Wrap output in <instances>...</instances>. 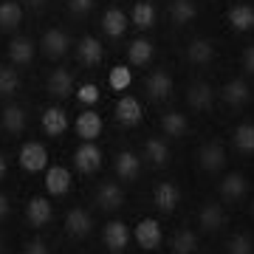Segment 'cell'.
I'll return each mask as SVG.
<instances>
[{"label":"cell","mask_w":254,"mask_h":254,"mask_svg":"<svg viewBox=\"0 0 254 254\" xmlns=\"http://www.w3.org/2000/svg\"><path fill=\"white\" fill-rule=\"evenodd\" d=\"M48 164V150L40 141H28V144L20 147V167L28 170V173H40L46 170Z\"/></svg>","instance_id":"1"},{"label":"cell","mask_w":254,"mask_h":254,"mask_svg":"<svg viewBox=\"0 0 254 254\" xmlns=\"http://www.w3.org/2000/svg\"><path fill=\"white\" fill-rule=\"evenodd\" d=\"M164 240V232L161 226H158V220L155 218H144L138 220L136 226V243L141 246V249H147V252H153V249H158Z\"/></svg>","instance_id":"2"},{"label":"cell","mask_w":254,"mask_h":254,"mask_svg":"<svg viewBox=\"0 0 254 254\" xmlns=\"http://www.w3.org/2000/svg\"><path fill=\"white\" fill-rule=\"evenodd\" d=\"M102 240H105V246H108L113 254H119V252H125L127 243H130V229H127L122 220H110V223H105Z\"/></svg>","instance_id":"3"},{"label":"cell","mask_w":254,"mask_h":254,"mask_svg":"<svg viewBox=\"0 0 254 254\" xmlns=\"http://www.w3.org/2000/svg\"><path fill=\"white\" fill-rule=\"evenodd\" d=\"M73 167H76L79 173H93V170H99L102 167L99 147L93 144V141H85V144L73 153Z\"/></svg>","instance_id":"4"},{"label":"cell","mask_w":254,"mask_h":254,"mask_svg":"<svg viewBox=\"0 0 254 254\" xmlns=\"http://www.w3.org/2000/svg\"><path fill=\"white\" fill-rule=\"evenodd\" d=\"M43 54L51 57V60H57V57H63L65 51H68V46H71V40H68V34H65L63 28H48L46 34H43Z\"/></svg>","instance_id":"5"},{"label":"cell","mask_w":254,"mask_h":254,"mask_svg":"<svg viewBox=\"0 0 254 254\" xmlns=\"http://www.w3.org/2000/svg\"><path fill=\"white\" fill-rule=\"evenodd\" d=\"M76 136L85 138V141H96L102 133V116L96 113V110H85V113H79L76 116Z\"/></svg>","instance_id":"6"},{"label":"cell","mask_w":254,"mask_h":254,"mask_svg":"<svg viewBox=\"0 0 254 254\" xmlns=\"http://www.w3.org/2000/svg\"><path fill=\"white\" fill-rule=\"evenodd\" d=\"M116 122L125 127H133L141 122V105H138L136 96H122L116 102Z\"/></svg>","instance_id":"7"},{"label":"cell","mask_w":254,"mask_h":254,"mask_svg":"<svg viewBox=\"0 0 254 254\" xmlns=\"http://www.w3.org/2000/svg\"><path fill=\"white\" fill-rule=\"evenodd\" d=\"M26 218H28V223H31L34 229L46 226L48 220H51V203H48V198L37 195V198L28 200V206H26Z\"/></svg>","instance_id":"8"},{"label":"cell","mask_w":254,"mask_h":254,"mask_svg":"<svg viewBox=\"0 0 254 254\" xmlns=\"http://www.w3.org/2000/svg\"><path fill=\"white\" fill-rule=\"evenodd\" d=\"M46 88L51 96H57V99H65L68 93L73 91V76L71 71H65V68H57V71H51V76H48Z\"/></svg>","instance_id":"9"},{"label":"cell","mask_w":254,"mask_h":254,"mask_svg":"<svg viewBox=\"0 0 254 254\" xmlns=\"http://www.w3.org/2000/svg\"><path fill=\"white\" fill-rule=\"evenodd\" d=\"M226 20L235 31H252L254 28V9L246 6V3H237V6H232L226 11Z\"/></svg>","instance_id":"10"},{"label":"cell","mask_w":254,"mask_h":254,"mask_svg":"<svg viewBox=\"0 0 254 254\" xmlns=\"http://www.w3.org/2000/svg\"><path fill=\"white\" fill-rule=\"evenodd\" d=\"M76 57H79L82 65H99L102 63V43L96 37H82L76 43Z\"/></svg>","instance_id":"11"},{"label":"cell","mask_w":254,"mask_h":254,"mask_svg":"<svg viewBox=\"0 0 254 254\" xmlns=\"http://www.w3.org/2000/svg\"><path fill=\"white\" fill-rule=\"evenodd\" d=\"M178 203H181V190H178L173 181H164V184L155 187V206H158V209L173 212Z\"/></svg>","instance_id":"12"},{"label":"cell","mask_w":254,"mask_h":254,"mask_svg":"<svg viewBox=\"0 0 254 254\" xmlns=\"http://www.w3.org/2000/svg\"><path fill=\"white\" fill-rule=\"evenodd\" d=\"M91 226H93L91 212H85V209H71L68 218H65V229H68V235H73V237H85L91 232Z\"/></svg>","instance_id":"13"},{"label":"cell","mask_w":254,"mask_h":254,"mask_svg":"<svg viewBox=\"0 0 254 254\" xmlns=\"http://www.w3.org/2000/svg\"><path fill=\"white\" fill-rule=\"evenodd\" d=\"M43 130L48 136H63L68 130V116L63 108H46L43 110Z\"/></svg>","instance_id":"14"},{"label":"cell","mask_w":254,"mask_h":254,"mask_svg":"<svg viewBox=\"0 0 254 254\" xmlns=\"http://www.w3.org/2000/svg\"><path fill=\"white\" fill-rule=\"evenodd\" d=\"M141 170V158L136 153H130V150H122L116 155V175L119 178H125V181H133Z\"/></svg>","instance_id":"15"},{"label":"cell","mask_w":254,"mask_h":254,"mask_svg":"<svg viewBox=\"0 0 254 254\" xmlns=\"http://www.w3.org/2000/svg\"><path fill=\"white\" fill-rule=\"evenodd\" d=\"M212 99H215V91L209 88L206 82H195L190 91H187V102L195 110H209L212 108Z\"/></svg>","instance_id":"16"},{"label":"cell","mask_w":254,"mask_h":254,"mask_svg":"<svg viewBox=\"0 0 254 254\" xmlns=\"http://www.w3.org/2000/svg\"><path fill=\"white\" fill-rule=\"evenodd\" d=\"M34 57V43L28 37H14L9 43V60L14 65H28Z\"/></svg>","instance_id":"17"},{"label":"cell","mask_w":254,"mask_h":254,"mask_svg":"<svg viewBox=\"0 0 254 254\" xmlns=\"http://www.w3.org/2000/svg\"><path fill=\"white\" fill-rule=\"evenodd\" d=\"M96 203H99L105 212H113L125 203V192L119 190L116 184H102L99 192H96Z\"/></svg>","instance_id":"18"},{"label":"cell","mask_w":254,"mask_h":254,"mask_svg":"<svg viewBox=\"0 0 254 254\" xmlns=\"http://www.w3.org/2000/svg\"><path fill=\"white\" fill-rule=\"evenodd\" d=\"M200 167L203 170H209V173H215V170H220L223 164H226V150L220 144H206V147H200Z\"/></svg>","instance_id":"19"},{"label":"cell","mask_w":254,"mask_h":254,"mask_svg":"<svg viewBox=\"0 0 254 254\" xmlns=\"http://www.w3.org/2000/svg\"><path fill=\"white\" fill-rule=\"evenodd\" d=\"M68 187H71V173L65 167H51L46 173V190L51 195H65Z\"/></svg>","instance_id":"20"},{"label":"cell","mask_w":254,"mask_h":254,"mask_svg":"<svg viewBox=\"0 0 254 254\" xmlns=\"http://www.w3.org/2000/svg\"><path fill=\"white\" fill-rule=\"evenodd\" d=\"M246 190H249V181H246L240 173H232L220 181V195L226 200H240L246 195Z\"/></svg>","instance_id":"21"},{"label":"cell","mask_w":254,"mask_h":254,"mask_svg":"<svg viewBox=\"0 0 254 254\" xmlns=\"http://www.w3.org/2000/svg\"><path fill=\"white\" fill-rule=\"evenodd\" d=\"M223 99L232 105V108H240V105H246V102L252 99V91H249V85H246L243 79H232L223 85Z\"/></svg>","instance_id":"22"},{"label":"cell","mask_w":254,"mask_h":254,"mask_svg":"<svg viewBox=\"0 0 254 254\" xmlns=\"http://www.w3.org/2000/svg\"><path fill=\"white\" fill-rule=\"evenodd\" d=\"M215 57V46H212V40H192L190 46H187V60L195 65H206L209 60Z\"/></svg>","instance_id":"23"},{"label":"cell","mask_w":254,"mask_h":254,"mask_svg":"<svg viewBox=\"0 0 254 254\" xmlns=\"http://www.w3.org/2000/svg\"><path fill=\"white\" fill-rule=\"evenodd\" d=\"M130 23L141 31L155 26V6L153 3H147V0H138L136 6H133V14H130Z\"/></svg>","instance_id":"24"},{"label":"cell","mask_w":254,"mask_h":254,"mask_svg":"<svg viewBox=\"0 0 254 254\" xmlns=\"http://www.w3.org/2000/svg\"><path fill=\"white\" fill-rule=\"evenodd\" d=\"M200 226L206 229V232H218L220 226H223V220H226V212H223V206L220 203H206V206L200 209Z\"/></svg>","instance_id":"25"},{"label":"cell","mask_w":254,"mask_h":254,"mask_svg":"<svg viewBox=\"0 0 254 254\" xmlns=\"http://www.w3.org/2000/svg\"><path fill=\"white\" fill-rule=\"evenodd\" d=\"M102 28L108 37H122L127 31V17L122 9H108L102 14Z\"/></svg>","instance_id":"26"},{"label":"cell","mask_w":254,"mask_h":254,"mask_svg":"<svg viewBox=\"0 0 254 254\" xmlns=\"http://www.w3.org/2000/svg\"><path fill=\"white\" fill-rule=\"evenodd\" d=\"M147 91H150V96L153 99H164V96H170V91H173V76L164 71H155L147 76Z\"/></svg>","instance_id":"27"},{"label":"cell","mask_w":254,"mask_h":254,"mask_svg":"<svg viewBox=\"0 0 254 254\" xmlns=\"http://www.w3.org/2000/svg\"><path fill=\"white\" fill-rule=\"evenodd\" d=\"M127 60H130L133 65H147L150 60H153V43H150V40H144V37L133 40V43H130V48H127Z\"/></svg>","instance_id":"28"},{"label":"cell","mask_w":254,"mask_h":254,"mask_svg":"<svg viewBox=\"0 0 254 254\" xmlns=\"http://www.w3.org/2000/svg\"><path fill=\"white\" fill-rule=\"evenodd\" d=\"M232 144L243 155H252L254 153V125H237L235 133H232Z\"/></svg>","instance_id":"29"},{"label":"cell","mask_w":254,"mask_h":254,"mask_svg":"<svg viewBox=\"0 0 254 254\" xmlns=\"http://www.w3.org/2000/svg\"><path fill=\"white\" fill-rule=\"evenodd\" d=\"M161 127L167 136L173 138H181L187 130H190V122H187V116L184 113H164L161 116Z\"/></svg>","instance_id":"30"},{"label":"cell","mask_w":254,"mask_h":254,"mask_svg":"<svg viewBox=\"0 0 254 254\" xmlns=\"http://www.w3.org/2000/svg\"><path fill=\"white\" fill-rule=\"evenodd\" d=\"M20 20H23V9H20V3H14V0H3L0 3V26L3 28H17Z\"/></svg>","instance_id":"31"},{"label":"cell","mask_w":254,"mask_h":254,"mask_svg":"<svg viewBox=\"0 0 254 254\" xmlns=\"http://www.w3.org/2000/svg\"><path fill=\"white\" fill-rule=\"evenodd\" d=\"M3 127L9 130V133H23L26 130V113H23V108H17V105H9V108L3 110Z\"/></svg>","instance_id":"32"},{"label":"cell","mask_w":254,"mask_h":254,"mask_svg":"<svg viewBox=\"0 0 254 254\" xmlns=\"http://www.w3.org/2000/svg\"><path fill=\"white\" fill-rule=\"evenodd\" d=\"M170 14H173V20L178 23V26H187V23H192V20H195L198 9H195V3H192V0H173Z\"/></svg>","instance_id":"33"},{"label":"cell","mask_w":254,"mask_h":254,"mask_svg":"<svg viewBox=\"0 0 254 254\" xmlns=\"http://www.w3.org/2000/svg\"><path fill=\"white\" fill-rule=\"evenodd\" d=\"M198 249V235L190 232V229H181V232H175L173 237V252L175 254H195Z\"/></svg>","instance_id":"34"},{"label":"cell","mask_w":254,"mask_h":254,"mask_svg":"<svg viewBox=\"0 0 254 254\" xmlns=\"http://www.w3.org/2000/svg\"><path fill=\"white\" fill-rule=\"evenodd\" d=\"M144 155L150 158V164H155V167H161V164L170 161V147L164 144L161 138H150L144 144Z\"/></svg>","instance_id":"35"},{"label":"cell","mask_w":254,"mask_h":254,"mask_svg":"<svg viewBox=\"0 0 254 254\" xmlns=\"http://www.w3.org/2000/svg\"><path fill=\"white\" fill-rule=\"evenodd\" d=\"M20 88V76L14 68H6L0 65V96H14Z\"/></svg>","instance_id":"36"},{"label":"cell","mask_w":254,"mask_h":254,"mask_svg":"<svg viewBox=\"0 0 254 254\" xmlns=\"http://www.w3.org/2000/svg\"><path fill=\"white\" fill-rule=\"evenodd\" d=\"M108 82H110V88H113V91H127V88H130V82H133V73H130V68H125V65H116V68L110 71Z\"/></svg>","instance_id":"37"},{"label":"cell","mask_w":254,"mask_h":254,"mask_svg":"<svg viewBox=\"0 0 254 254\" xmlns=\"http://www.w3.org/2000/svg\"><path fill=\"white\" fill-rule=\"evenodd\" d=\"M226 252L229 254H254V240L249 235H235L226 243Z\"/></svg>","instance_id":"38"},{"label":"cell","mask_w":254,"mask_h":254,"mask_svg":"<svg viewBox=\"0 0 254 254\" xmlns=\"http://www.w3.org/2000/svg\"><path fill=\"white\" fill-rule=\"evenodd\" d=\"M76 96H79V102H85V105H93V102L99 99V88L88 82V85H82L79 91H76Z\"/></svg>","instance_id":"39"},{"label":"cell","mask_w":254,"mask_h":254,"mask_svg":"<svg viewBox=\"0 0 254 254\" xmlns=\"http://www.w3.org/2000/svg\"><path fill=\"white\" fill-rule=\"evenodd\" d=\"M68 9L73 14H88L93 9V0H68Z\"/></svg>","instance_id":"40"},{"label":"cell","mask_w":254,"mask_h":254,"mask_svg":"<svg viewBox=\"0 0 254 254\" xmlns=\"http://www.w3.org/2000/svg\"><path fill=\"white\" fill-rule=\"evenodd\" d=\"M23 254H48V249H46V243H43V240L37 237V240H28V243H26Z\"/></svg>","instance_id":"41"},{"label":"cell","mask_w":254,"mask_h":254,"mask_svg":"<svg viewBox=\"0 0 254 254\" xmlns=\"http://www.w3.org/2000/svg\"><path fill=\"white\" fill-rule=\"evenodd\" d=\"M243 68H246L249 73H254V46H249V48L243 51Z\"/></svg>","instance_id":"42"},{"label":"cell","mask_w":254,"mask_h":254,"mask_svg":"<svg viewBox=\"0 0 254 254\" xmlns=\"http://www.w3.org/2000/svg\"><path fill=\"white\" fill-rule=\"evenodd\" d=\"M9 212H11V203H9V198H6V195H0V220L6 218Z\"/></svg>","instance_id":"43"},{"label":"cell","mask_w":254,"mask_h":254,"mask_svg":"<svg viewBox=\"0 0 254 254\" xmlns=\"http://www.w3.org/2000/svg\"><path fill=\"white\" fill-rule=\"evenodd\" d=\"M6 173H9V164H6V155L0 153V181L6 178Z\"/></svg>","instance_id":"44"},{"label":"cell","mask_w":254,"mask_h":254,"mask_svg":"<svg viewBox=\"0 0 254 254\" xmlns=\"http://www.w3.org/2000/svg\"><path fill=\"white\" fill-rule=\"evenodd\" d=\"M28 6H43V3H46V0H26Z\"/></svg>","instance_id":"45"},{"label":"cell","mask_w":254,"mask_h":254,"mask_svg":"<svg viewBox=\"0 0 254 254\" xmlns=\"http://www.w3.org/2000/svg\"><path fill=\"white\" fill-rule=\"evenodd\" d=\"M0 254H3V237H0Z\"/></svg>","instance_id":"46"},{"label":"cell","mask_w":254,"mask_h":254,"mask_svg":"<svg viewBox=\"0 0 254 254\" xmlns=\"http://www.w3.org/2000/svg\"><path fill=\"white\" fill-rule=\"evenodd\" d=\"M252 215H254V200H252Z\"/></svg>","instance_id":"47"}]
</instances>
